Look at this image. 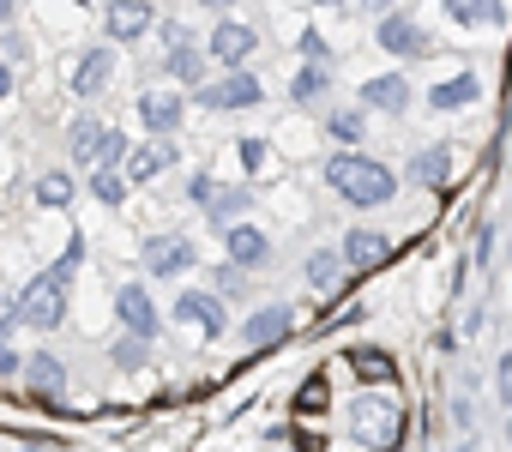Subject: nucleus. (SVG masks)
I'll return each mask as SVG.
<instances>
[{
  "label": "nucleus",
  "instance_id": "4",
  "mask_svg": "<svg viewBox=\"0 0 512 452\" xmlns=\"http://www.w3.org/2000/svg\"><path fill=\"white\" fill-rule=\"evenodd\" d=\"M253 49H260V31L241 25V19H217L211 37H205V61H217L223 73H241L253 61Z\"/></svg>",
  "mask_w": 512,
  "mask_h": 452
},
{
  "label": "nucleus",
  "instance_id": "31",
  "mask_svg": "<svg viewBox=\"0 0 512 452\" xmlns=\"http://www.w3.org/2000/svg\"><path fill=\"white\" fill-rule=\"evenodd\" d=\"M211 296H217V302H223V296H247V272L217 266V272H211Z\"/></svg>",
  "mask_w": 512,
  "mask_h": 452
},
{
  "label": "nucleus",
  "instance_id": "29",
  "mask_svg": "<svg viewBox=\"0 0 512 452\" xmlns=\"http://www.w3.org/2000/svg\"><path fill=\"white\" fill-rule=\"evenodd\" d=\"M91 199H97V205H127V181H121V175L91 169Z\"/></svg>",
  "mask_w": 512,
  "mask_h": 452
},
{
  "label": "nucleus",
  "instance_id": "1",
  "mask_svg": "<svg viewBox=\"0 0 512 452\" xmlns=\"http://www.w3.org/2000/svg\"><path fill=\"white\" fill-rule=\"evenodd\" d=\"M326 187L344 205L368 211V205H392L398 199V169L380 163V157H368V151H332L326 157Z\"/></svg>",
  "mask_w": 512,
  "mask_h": 452
},
{
  "label": "nucleus",
  "instance_id": "33",
  "mask_svg": "<svg viewBox=\"0 0 512 452\" xmlns=\"http://www.w3.org/2000/svg\"><path fill=\"white\" fill-rule=\"evenodd\" d=\"M235 151H241V169H253V175H260V169L272 163V145H266V139H241Z\"/></svg>",
  "mask_w": 512,
  "mask_h": 452
},
{
  "label": "nucleus",
  "instance_id": "5",
  "mask_svg": "<svg viewBox=\"0 0 512 452\" xmlns=\"http://www.w3.org/2000/svg\"><path fill=\"white\" fill-rule=\"evenodd\" d=\"M139 266L151 272V278H187L193 266H199V248L187 242V236H145L139 242Z\"/></svg>",
  "mask_w": 512,
  "mask_h": 452
},
{
  "label": "nucleus",
  "instance_id": "2",
  "mask_svg": "<svg viewBox=\"0 0 512 452\" xmlns=\"http://www.w3.org/2000/svg\"><path fill=\"white\" fill-rule=\"evenodd\" d=\"M13 314H19V326H31V332H55V326L67 320V284H61L55 272H37V278L25 284V296L13 302Z\"/></svg>",
  "mask_w": 512,
  "mask_h": 452
},
{
  "label": "nucleus",
  "instance_id": "41",
  "mask_svg": "<svg viewBox=\"0 0 512 452\" xmlns=\"http://www.w3.org/2000/svg\"><path fill=\"white\" fill-rule=\"evenodd\" d=\"M446 452H470V446H446Z\"/></svg>",
  "mask_w": 512,
  "mask_h": 452
},
{
  "label": "nucleus",
  "instance_id": "20",
  "mask_svg": "<svg viewBox=\"0 0 512 452\" xmlns=\"http://www.w3.org/2000/svg\"><path fill=\"white\" fill-rule=\"evenodd\" d=\"M476 97H482V79H476V73H452V79L428 85V109H440V115H452V109H464V103H476Z\"/></svg>",
  "mask_w": 512,
  "mask_h": 452
},
{
  "label": "nucleus",
  "instance_id": "26",
  "mask_svg": "<svg viewBox=\"0 0 512 452\" xmlns=\"http://www.w3.org/2000/svg\"><path fill=\"white\" fill-rule=\"evenodd\" d=\"M73 193H79V187H73L67 169H43V175H37V205H43V211H67Z\"/></svg>",
  "mask_w": 512,
  "mask_h": 452
},
{
  "label": "nucleus",
  "instance_id": "6",
  "mask_svg": "<svg viewBox=\"0 0 512 452\" xmlns=\"http://www.w3.org/2000/svg\"><path fill=\"white\" fill-rule=\"evenodd\" d=\"M115 314H121V332H127V338H139V344H157V332H163V314H157V296H151L145 284H121V290H115Z\"/></svg>",
  "mask_w": 512,
  "mask_h": 452
},
{
  "label": "nucleus",
  "instance_id": "42",
  "mask_svg": "<svg viewBox=\"0 0 512 452\" xmlns=\"http://www.w3.org/2000/svg\"><path fill=\"white\" fill-rule=\"evenodd\" d=\"M19 452H43V446H19Z\"/></svg>",
  "mask_w": 512,
  "mask_h": 452
},
{
  "label": "nucleus",
  "instance_id": "35",
  "mask_svg": "<svg viewBox=\"0 0 512 452\" xmlns=\"http://www.w3.org/2000/svg\"><path fill=\"white\" fill-rule=\"evenodd\" d=\"M79 260H85V242H79V236H73V242H67V254H61V260H55V266H49V272H55V278H61V284H73V272H79Z\"/></svg>",
  "mask_w": 512,
  "mask_h": 452
},
{
  "label": "nucleus",
  "instance_id": "17",
  "mask_svg": "<svg viewBox=\"0 0 512 452\" xmlns=\"http://www.w3.org/2000/svg\"><path fill=\"white\" fill-rule=\"evenodd\" d=\"M386 254H392V242H386L380 230H350V236L338 242V260H344V272H374Z\"/></svg>",
  "mask_w": 512,
  "mask_h": 452
},
{
  "label": "nucleus",
  "instance_id": "39",
  "mask_svg": "<svg viewBox=\"0 0 512 452\" xmlns=\"http://www.w3.org/2000/svg\"><path fill=\"white\" fill-rule=\"evenodd\" d=\"M19 326V314H13V302H0V344H7V332Z\"/></svg>",
  "mask_w": 512,
  "mask_h": 452
},
{
  "label": "nucleus",
  "instance_id": "13",
  "mask_svg": "<svg viewBox=\"0 0 512 452\" xmlns=\"http://www.w3.org/2000/svg\"><path fill=\"white\" fill-rule=\"evenodd\" d=\"M175 163H181L175 139H145V145H133V151H127L121 181H127V187H145V181H157V175H163V169H175Z\"/></svg>",
  "mask_w": 512,
  "mask_h": 452
},
{
  "label": "nucleus",
  "instance_id": "34",
  "mask_svg": "<svg viewBox=\"0 0 512 452\" xmlns=\"http://www.w3.org/2000/svg\"><path fill=\"white\" fill-rule=\"evenodd\" d=\"M211 193H217V175H211V169H193V175H187V199L205 211V205H211Z\"/></svg>",
  "mask_w": 512,
  "mask_h": 452
},
{
  "label": "nucleus",
  "instance_id": "25",
  "mask_svg": "<svg viewBox=\"0 0 512 452\" xmlns=\"http://www.w3.org/2000/svg\"><path fill=\"white\" fill-rule=\"evenodd\" d=\"M344 278H350V272H344L338 248H314V254H308V284H314L320 296H332V290H338Z\"/></svg>",
  "mask_w": 512,
  "mask_h": 452
},
{
  "label": "nucleus",
  "instance_id": "38",
  "mask_svg": "<svg viewBox=\"0 0 512 452\" xmlns=\"http://www.w3.org/2000/svg\"><path fill=\"white\" fill-rule=\"evenodd\" d=\"M13 374H25V356H19L13 338H7V344H0V380H13Z\"/></svg>",
  "mask_w": 512,
  "mask_h": 452
},
{
  "label": "nucleus",
  "instance_id": "19",
  "mask_svg": "<svg viewBox=\"0 0 512 452\" xmlns=\"http://www.w3.org/2000/svg\"><path fill=\"white\" fill-rule=\"evenodd\" d=\"M25 380H31L37 398H61V392H67V362H61L55 350H31V356H25Z\"/></svg>",
  "mask_w": 512,
  "mask_h": 452
},
{
  "label": "nucleus",
  "instance_id": "27",
  "mask_svg": "<svg viewBox=\"0 0 512 452\" xmlns=\"http://www.w3.org/2000/svg\"><path fill=\"white\" fill-rule=\"evenodd\" d=\"M127 151H133V139H127L121 127H109V133H103V145H97V157H91V169L121 175V169H127Z\"/></svg>",
  "mask_w": 512,
  "mask_h": 452
},
{
  "label": "nucleus",
  "instance_id": "37",
  "mask_svg": "<svg viewBox=\"0 0 512 452\" xmlns=\"http://www.w3.org/2000/svg\"><path fill=\"white\" fill-rule=\"evenodd\" d=\"M494 392H500V404L512 410V350H506V356L494 362Z\"/></svg>",
  "mask_w": 512,
  "mask_h": 452
},
{
  "label": "nucleus",
  "instance_id": "36",
  "mask_svg": "<svg viewBox=\"0 0 512 452\" xmlns=\"http://www.w3.org/2000/svg\"><path fill=\"white\" fill-rule=\"evenodd\" d=\"M302 55H308V67H332V49L320 31H302Z\"/></svg>",
  "mask_w": 512,
  "mask_h": 452
},
{
  "label": "nucleus",
  "instance_id": "22",
  "mask_svg": "<svg viewBox=\"0 0 512 452\" xmlns=\"http://www.w3.org/2000/svg\"><path fill=\"white\" fill-rule=\"evenodd\" d=\"M247 205H253V193H247V187H223V181H217V193H211L205 217L217 223V230H235V223H247Z\"/></svg>",
  "mask_w": 512,
  "mask_h": 452
},
{
  "label": "nucleus",
  "instance_id": "12",
  "mask_svg": "<svg viewBox=\"0 0 512 452\" xmlns=\"http://www.w3.org/2000/svg\"><path fill=\"white\" fill-rule=\"evenodd\" d=\"M169 314H175V326H193L199 338H223V326H229L223 302H217V296H205V290H181Z\"/></svg>",
  "mask_w": 512,
  "mask_h": 452
},
{
  "label": "nucleus",
  "instance_id": "8",
  "mask_svg": "<svg viewBox=\"0 0 512 452\" xmlns=\"http://www.w3.org/2000/svg\"><path fill=\"white\" fill-rule=\"evenodd\" d=\"M350 428H356L362 446H392V440H398V410H392V398H386V392H380V398H374V392L356 398Z\"/></svg>",
  "mask_w": 512,
  "mask_h": 452
},
{
  "label": "nucleus",
  "instance_id": "3",
  "mask_svg": "<svg viewBox=\"0 0 512 452\" xmlns=\"http://www.w3.org/2000/svg\"><path fill=\"white\" fill-rule=\"evenodd\" d=\"M193 103L199 109H253V103H266V85H260V73H253V67H241V73H223V79H205L199 91H193Z\"/></svg>",
  "mask_w": 512,
  "mask_h": 452
},
{
  "label": "nucleus",
  "instance_id": "15",
  "mask_svg": "<svg viewBox=\"0 0 512 452\" xmlns=\"http://www.w3.org/2000/svg\"><path fill=\"white\" fill-rule=\"evenodd\" d=\"M356 109H362V115H404V109H410V79H404V73H374V79L362 85Z\"/></svg>",
  "mask_w": 512,
  "mask_h": 452
},
{
  "label": "nucleus",
  "instance_id": "9",
  "mask_svg": "<svg viewBox=\"0 0 512 452\" xmlns=\"http://www.w3.org/2000/svg\"><path fill=\"white\" fill-rule=\"evenodd\" d=\"M290 332H296V308H290V302H266V308H253V314L241 320V344H247V350L284 344Z\"/></svg>",
  "mask_w": 512,
  "mask_h": 452
},
{
  "label": "nucleus",
  "instance_id": "28",
  "mask_svg": "<svg viewBox=\"0 0 512 452\" xmlns=\"http://www.w3.org/2000/svg\"><path fill=\"white\" fill-rule=\"evenodd\" d=\"M332 91V67H302L296 79H290V97L296 103H314V97H326Z\"/></svg>",
  "mask_w": 512,
  "mask_h": 452
},
{
  "label": "nucleus",
  "instance_id": "21",
  "mask_svg": "<svg viewBox=\"0 0 512 452\" xmlns=\"http://www.w3.org/2000/svg\"><path fill=\"white\" fill-rule=\"evenodd\" d=\"M446 19L464 31H488V25H506V7L500 0H446Z\"/></svg>",
  "mask_w": 512,
  "mask_h": 452
},
{
  "label": "nucleus",
  "instance_id": "24",
  "mask_svg": "<svg viewBox=\"0 0 512 452\" xmlns=\"http://www.w3.org/2000/svg\"><path fill=\"white\" fill-rule=\"evenodd\" d=\"M410 181H422V187H446V181H452V151H446V145H422V151L410 157Z\"/></svg>",
  "mask_w": 512,
  "mask_h": 452
},
{
  "label": "nucleus",
  "instance_id": "23",
  "mask_svg": "<svg viewBox=\"0 0 512 452\" xmlns=\"http://www.w3.org/2000/svg\"><path fill=\"white\" fill-rule=\"evenodd\" d=\"M103 121L97 115H73V127H67V157L79 163V169H91V157H97V145H103Z\"/></svg>",
  "mask_w": 512,
  "mask_h": 452
},
{
  "label": "nucleus",
  "instance_id": "14",
  "mask_svg": "<svg viewBox=\"0 0 512 452\" xmlns=\"http://www.w3.org/2000/svg\"><path fill=\"white\" fill-rule=\"evenodd\" d=\"M109 79H115V49H109V43L85 49V55L73 61V73H67V85H73V97H79V103H91Z\"/></svg>",
  "mask_w": 512,
  "mask_h": 452
},
{
  "label": "nucleus",
  "instance_id": "30",
  "mask_svg": "<svg viewBox=\"0 0 512 452\" xmlns=\"http://www.w3.org/2000/svg\"><path fill=\"white\" fill-rule=\"evenodd\" d=\"M362 127H368V115H362V109H332V139L356 145V139H362Z\"/></svg>",
  "mask_w": 512,
  "mask_h": 452
},
{
  "label": "nucleus",
  "instance_id": "40",
  "mask_svg": "<svg viewBox=\"0 0 512 452\" xmlns=\"http://www.w3.org/2000/svg\"><path fill=\"white\" fill-rule=\"evenodd\" d=\"M13 97V61H0V103Z\"/></svg>",
  "mask_w": 512,
  "mask_h": 452
},
{
  "label": "nucleus",
  "instance_id": "11",
  "mask_svg": "<svg viewBox=\"0 0 512 452\" xmlns=\"http://www.w3.org/2000/svg\"><path fill=\"white\" fill-rule=\"evenodd\" d=\"M139 127L151 133V139H175V127L187 121V97H175V91H139Z\"/></svg>",
  "mask_w": 512,
  "mask_h": 452
},
{
  "label": "nucleus",
  "instance_id": "32",
  "mask_svg": "<svg viewBox=\"0 0 512 452\" xmlns=\"http://www.w3.org/2000/svg\"><path fill=\"white\" fill-rule=\"evenodd\" d=\"M145 356H151V344H139V338H127V332H121V338H115V350H109V362H115V368H139Z\"/></svg>",
  "mask_w": 512,
  "mask_h": 452
},
{
  "label": "nucleus",
  "instance_id": "7",
  "mask_svg": "<svg viewBox=\"0 0 512 452\" xmlns=\"http://www.w3.org/2000/svg\"><path fill=\"white\" fill-rule=\"evenodd\" d=\"M380 49L386 55H398V61H422V55H434V43H428V31L416 25V13L410 7H392L386 19H380Z\"/></svg>",
  "mask_w": 512,
  "mask_h": 452
},
{
  "label": "nucleus",
  "instance_id": "10",
  "mask_svg": "<svg viewBox=\"0 0 512 452\" xmlns=\"http://www.w3.org/2000/svg\"><path fill=\"white\" fill-rule=\"evenodd\" d=\"M266 260H272V236L260 230V223H235V230H223V266L260 272Z\"/></svg>",
  "mask_w": 512,
  "mask_h": 452
},
{
  "label": "nucleus",
  "instance_id": "16",
  "mask_svg": "<svg viewBox=\"0 0 512 452\" xmlns=\"http://www.w3.org/2000/svg\"><path fill=\"white\" fill-rule=\"evenodd\" d=\"M151 25H157V13L139 7V0H115V7H103V37H109V49H115V43H139Z\"/></svg>",
  "mask_w": 512,
  "mask_h": 452
},
{
  "label": "nucleus",
  "instance_id": "18",
  "mask_svg": "<svg viewBox=\"0 0 512 452\" xmlns=\"http://www.w3.org/2000/svg\"><path fill=\"white\" fill-rule=\"evenodd\" d=\"M163 73H169V79H181L187 91H199V85H205V73H211V61H205V49H199L193 37H181V43H169Z\"/></svg>",
  "mask_w": 512,
  "mask_h": 452
}]
</instances>
